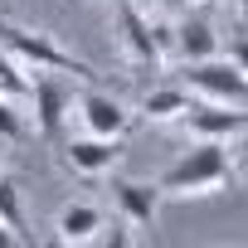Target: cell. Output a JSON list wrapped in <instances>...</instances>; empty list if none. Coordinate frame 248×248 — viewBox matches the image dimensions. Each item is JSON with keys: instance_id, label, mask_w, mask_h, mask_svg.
<instances>
[{"instance_id": "cell-11", "label": "cell", "mask_w": 248, "mask_h": 248, "mask_svg": "<svg viewBox=\"0 0 248 248\" xmlns=\"http://www.w3.org/2000/svg\"><path fill=\"white\" fill-rule=\"evenodd\" d=\"M175 54L185 59V63H200V59H214L219 54V34H214V25L209 20H180L175 25Z\"/></svg>"}, {"instance_id": "cell-2", "label": "cell", "mask_w": 248, "mask_h": 248, "mask_svg": "<svg viewBox=\"0 0 248 248\" xmlns=\"http://www.w3.org/2000/svg\"><path fill=\"white\" fill-rule=\"evenodd\" d=\"M0 49H10L20 63H30L34 73H73V78H97L93 63L73 59L68 49H59L49 34H34V30H20V25H0Z\"/></svg>"}, {"instance_id": "cell-4", "label": "cell", "mask_w": 248, "mask_h": 248, "mask_svg": "<svg viewBox=\"0 0 248 248\" xmlns=\"http://www.w3.org/2000/svg\"><path fill=\"white\" fill-rule=\"evenodd\" d=\"M73 88L68 83H59V78H30V102H34V127H39V137H49V141H59L63 137V122H68V112H73Z\"/></svg>"}, {"instance_id": "cell-8", "label": "cell", "mask_w": 248, "mask_h": 248, "mask_svg": "<svg viewBox=\"0 0 248 248\" xmlns=\"http://www.w3.org/2000/svg\"><path fill=\"white\" fill-rule=\"evenodd\" d=\"M112 200L132 229H151L161 214V185L151 180H112Z\"/></svg>"}, {"instance_id": "cell-23", "label": "cell", "mask_w": 248, "mask_h": 248, "mask_svg": "<svg viewBox=\"0 0 248 248\" xmlns=\"http://www.w3.org/2000/svg\"><path fill=\"white\" fill-rule=\"evenodd\" d=\"M112 5H117V0H112Z\"/></svg>"}, {"instance_id": "cell-20", "label": "cell", "mask_w": 248, "mask_h": 248, "mask_svg": "<svg viewBox=\"0 0 248 248\" xmlns=\"http://www.w3.org/2000/svg\"><path fill=\"white\" fill-rule=\"evenodd\" d=\"M10 243H15V233H10L5 224H0V248H10Z\"/></svg>"}, {"instance_id": "cell-1", "label": "cell", "mask_w": 248, "mask_h": 248, "mask_svg": "<svg viewBox=\"0 0 248 248\" xmlns=\"http://www.w3.org/2000/svg\"><path fill=\"white\" fill-rule=\"evenodd\" d=\"M233 161H229V141H195L166 175H161V195H214L229 180Z\"/></svg>"}, {"instance_id": "cell-19", "label": "cell", "mask_w": 248, "mask_h": 248, "mask_svg": "<svg viewBox=\"0 0 248 248\" xmlns=\"http://www.w3.org/2000/svg\"><path fill=\"white\" fill-rule=\"evenodd\" d=\"M238 161H243V166H248V127H243V132H238Z\"/></svg>"}, {"instance_id": "cell-14", "label": "cell", "mask_w": 248, "mask_h": 248, "mask_svg": "<svg viewBox=\"0 0 248 248\" xmlns=\"http://www.w3.org/2000/svg\"><path fill=\"white\" fill-rule=\"evenodd\" d=\"M0 97L30 102V78H25V68H20V59L10 49H0Z\"/></svg>"}, {"instance_id": "cell-17", "label": "cell", "mask_w": 248, "mask_h": 248, "mask_svg": "<svg viewBox=\"0 0 248 248\" xmlns=\"http://www.w3.org/2000/svg\"><path fill=\"white\" fill-rule=\"evenodd\" d=\"M102 229H107V233H97V238H102L107 248H127V243H132V233H127V224H102Z\"/></svg>"}, {"instance_id": "cell-7", "label": "cell", "mask_w": 248, "mask_h": 248, "mask_svg": "<svg viewBox=\"0 0 248 248\" xmlns=\"http://www.w3.org/2000/svg\"><path fill=\"white\" fill-rule=\"evenodd\" d=\"M73 107H78L83 127H88L93 137H117V141H122V132L132 127V112L122 107L117 97H107V93H78Z\"/></svg>"}, {"instance_id": "cell-12", "label": "cell", "mask_w": 248, "mask_h": 248, "mask_svg": "<svg viewBox=\"0 0 248 248\" xmlns=\"http://www.w3.org/2000/svg\"><path fill=\"white\" fill-rule=\"evenodd\" d=\"M185 107H190L185 88H156V93L141 97V117L146 122H175V117H185Z\"/></svg>"}, {"instance_id": "cell-5", "label": "cell", "mask_w": 248, "mask_h": 248, "mask_svg": "<svg viewBox=\"0 0 248 248\" xmlns=\"http://www.w3.org/2000/svg\"><path fill=\"white\" fill-rule=\"evenodd\" d=\"M185 127H190V137H204V141H233L243 127H248V112L243 107H233V102H190L185 107Z\"/></svg>"}, {"instance_id": "cell-16", "label": "cell", "mask_w": 248, "mask_h": 248, "mask_svg": "<svg viewBox=\"0 0 248 248\" xmlns=\"http://www.w3.org/2000/svg\"><path fill=\"white\" fill-rule=\"evenodd\" d=\"M151 34H156V49L161 54H175V25L170 20H151Z\"/></svg>"}, {"instance_id": "cell-6", "label": "cell", "mask_w": 248, "mask_h": 248, "mask_svg": "<svg viewBox=\"0 0 248 248\" xmlns=\"http://www.w3.org/2000/svg\"><path fill=\"white\" fill-rule=\"evenodd\" d=\"M117 34L127 44V54L141 63V68H161L166 54L156 49V34H151V15L137 10V0H117Z\"/></svg>"}, {"instance_id": "cell-22", "label": "cell", "mask_w": 248, "mask_h": 248, "mask_svg": "<svg viewBox=\"0 0 248 248\" xmlns=\"http://www.w3.org/2000/svg\"><path fill=\"white\" fill-rule=\"evenodd\" d=\"M233 5H238V10H248V0H233Z\"/></svg>"}, {"instance_id": "cell-9", "label": "cell", "mask_w": 248, "mask_h": 248, "mask_svg": "<svg viewBox=\"0 0 248 248\" xmlns=\"http://www.w3.org/2000/svg\"><path fill=\"white\" fill-rule=\"evenodd\" d=\"M117 156H122V146H117V137H73L68 146H63V166L68 170H78V175H102V170H112L117 166Z\"/></svg>"}, {"instance_id": "cell-21", "label": "cell", "mask_w": 248, "mask_h": 248, "mask_svg": "<svg viewBox=\"0 0 248 248\" xmlns=\"http://www.w3.org/2000/svg\"><path fill=\"white\" fill-rule=\"evenodd\" d=\"M170 5H180V10H190V5H204V0H170Z\"/></svg>"}, {"instance_id": "cell-10", "label": "cell", "mask_w": 248, "mask_h": 248, "mask_svg": "<svg viewBox=\"0 0 248 248\" xmlns=\"http://www.w3.org/2000/svg\"><path fill=\"white\" fill-rule=\"evenodd\" d=\"M102 224H107V214H102L97 204H68V209H59V219H54V238H59V243H93V238L102 233Z\"/></svg>"}, {"instance_id": "cell-13", "label": "cell", "mask_w": 248, "mask_h": 248, "mask_svg": "<svg viewBox=\"0 0 248 248\" xmlns=\"http://www.w3.org/2000/svg\"><path fill=\"white\" fill-rule=\"evenodd\" d=\"M0 224L15 233V243H30V229H25V204H20V185L10 175H0Z\"/></svg>"}, {"instance_id": "cell-15", "label": "cell", "mask_w": 248, "mask_h": 248, "mask_svg": "<svg viewBox=\"0 0 248 248\" xmlns=\"http://www.w3.org/2000/svg\"><path fill=\"white\" fill-rule=\"evenodd\" d=\"M25 137H30V127L20 117V102L0 97V141H25Z\"/></svg>"}, {"instance_id": "cell-18", "label": "cell", "mask_w": 248, "mask_h": 248, "mask_svg": "<svg viewBox=\"0 0 248 248\" xmlns=\"http://www.w3.org/2000/svg\"><path fill=\"white\" fill-rule=\"evenodd\" d=\"M229 59H233V63H238L243 73H248V34H238V39L229 44Z\"/></svg>"}, {"instance_id": "cell-3", "label": "cell", "mask_w": 248, "mask_h": 248, "mask_svg": "<svg viewBox=\"0 0 248 248\" xmlns=\"http://www.w3.org/2000/svg\"><path fill=\"white\" fill-rule=\"evenodd\" d=\"M185 83L195 88V93H204V97H214V102H233V107H248V73L233 63V59H200V63H190V73H185Z\"/></svg>"}]
</instances>
